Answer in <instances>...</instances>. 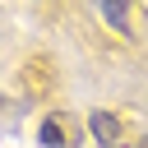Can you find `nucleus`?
I'll list each match as a JSON object with an SVG mask.
<instances>
[{"instance_id": "1", "label": "nucleus", "mask_w": 148, "mask_h": 148, "mask_svg": "<svg viewBox=\"0 0 148 148\" xmlns=\"http://www.w3.org/2000/svg\"><path fill=\"white\" fill-rule=\"evenodd\" d=\"M65 143H69V134H65V116L56 111V116L42 120V148H65Z\"/></svg>"}, {"instance_id": "2", "label": "nucleus", "mask_w": 148, "mask_h": 148, "mask_svg": "<svg viewBox=\"0 0 148 148\" xmlns=\"http://www.w3.org/2000/svg\"><path fill=\"white\" fill-rule=\"evenodd\" d=\"M97 14H102L111 28H120V32H125V23H130V5H97Z\"/></svg>"}, {"instance_id": "3", "label": "nucleus", "mask_w": 148, "mask_h": 148, "mask_svg": "<svg viewBox=\"0 0 148 148\" xmlns=\"http://www.w3.org/2000/svg\"><path fill=\"white\" fill-rule=\"evenodd\" d=\"M92 134H97L102 143H111V139H116V120H111L106 111H92Z\"/></svg>"}]
</instances>
